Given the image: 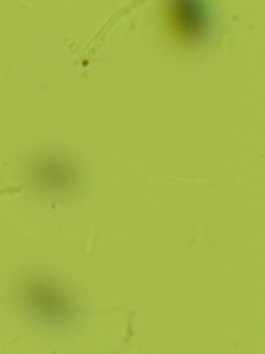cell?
Returning a JSON list of instances; mask_svg holds the SVG:
<instances>
[{
	"label": "cell",
	"instance_id": "obj_1",
	"mask_svg": "<svg viewBox=\"0 0 265 354\" xmlns=\"http://www.w3.org/2000/svg\"><path fill=\"white\" fill-rule=\"evenodd\" d=\"M27 301L33 306V310L44 319H66L69 317V304L66 299L55 290L53 286L47 283H31L27 288Z\"/></svg>",
	"mask_w": 265,
	"mask_h": 354
},
{
	"label": "cell",
	"instance_id": "obj_3",
	"mask_svg": "<svg viewBox=\"0 0 265 354\" xmlns=\"http://www.w3.org/2000/svg\"><path fill=\"white\" fill-rule=\"evenodd\" d=\"M71 175L73 173L69 169V164L53 160V162H44L38 166L36 180L44 186H49V188H64V186H69Z\"/></svg>",
	"mask_w": 265,
	"mask_h": 354
},
{
	"label": "cell",
	"instance_id": "obj_2",
	"mask_svg": "<svg viewBox=\"0 0 265 354\" xmlns=\"http://www.w3.org/2000/svg\"><path fill=\"white\" fill-rule=\"evenodd\" d=\"M170 20L181 36L195 38L206 31L210 16L202 3H175L170 5Z\"/></svg>",
	"mask_w": 265,
	"mask_h": 354
}]
</instances>
